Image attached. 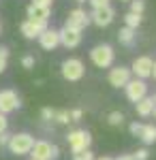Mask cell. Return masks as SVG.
Listing matches in <instances>:
<instances>
[{
	"instance_id": "277c9868",
	"label": "cell",
	"mask_w": 156,
	"mask_h": 160,
	"mask_svg": "<svg viewBox=\"0 0 156 160\" xmlns=\"http://www.w3.org/2000/svg\"><path fill=\"white\" fill-rule=\"evenodd\" d=\"M60 73H62V77H64L66 81L77 83V81L84 79L86 66H84V62L79 60V58H66V60L60 64Z\"/></svg>"
},
{
	"instance_id": "4fadbf2b",
	"label": "cell",
	"mask_w": 156,
	"mask_h": 160,
	"mask_svg": "<svg viewBox=\"0 0 156 160\" xmlns=\"http://www.w3.org/2000/svg\"><path fill=\"white\" fill-rule=\"evenodd\" d=\"M58 37H60V45H62V47H66V49H75V47L81 45L84 34H81L79 30H73V28L62 26L60 30H58Z\"/></svg>"
},
{
	"instance_id": "603a6c76",
	"label": "cell",
	"mask_w": 156,
	"mask_h": 160,
	"mask_svg": "<svg viewBox=\"0 0 156 160\" xmlns=\"http://www.w3.org/2000/svg\"><path fill=\"white\" fill-rule=\"evenodd\" d=\"M54 113H56V109H51V107H43V109H41V122H43V124L54 122Z\"/></svg>"
},
{
	"instance_id": "1f68e13d",
	"label": "cell",
	"mask_w": 156,
	"mask_h": 160,
	"mask_svg": "<svg viewBox=\"0 0 156 160\" xmlns=\"http://www.w3.org/2000/svg\"><path fill=\"white\" fill-rule=\"evenodd\" d=\"M7 128H9V120H7V115H4V113H0V132H2V130H7Z\"/></svg>"
},
{
	"instance_id": "e575fe53",
	"label": "cell",
	"mask_w": 156,
	"mask_h": 160,
	"mask_svg": "<svg viewBox=\"0 0 156 160\" xmlns=\"http://www.w3.org/2000/svg\"><path fill=\"white\" fill-rule=\"evenodd\" d=\"M152 77L156 79V60H154V66H152Z\"/></svg>"
},
{
	"instance_id": "2e32d148",
	"label": "cell",
	"mask_w": 156,
	"mask_h": 160,
	"mask_svg": "<svg viewBox=\"0 0 156 160\" xmlns=\"http://www.w3.org/2000/svg\"><path fill=\"white\" fill-rule=\"evenodd\" d=\"M135 109H137V115H139V118H150L156 109L152 96H143L139 102H135Z\"/></svg>"
},
{
	"instance_id": "7c38bea8",
	"label": "cell",
	"mask_w": 156,
	"mask_h": 160,
	"mask_svg": "<svg viewBox=\"0 0 156 160\" xmlns=\"http://www.w3.org/2000/svg\"><path fill=\"white\" fill-rule=\"evenodd\" d=\"M133 77L131 68L128 66H109L107 73V81L111 88H124L128 83V79Z\"/></svg>"
},
{
	"instance_id": "4316f807",
	"label": "cell",
	"mask_w": 156,
	"mask_h": 160,
	"mask_svg": "<svg viewBox=\"0 0 156 160\" xmlns=\"http://www.w3.org/2000/svg\"><path fill=\"white\" fill-rule=\"evenodd\" d=\"M141 126H143L141 122H131V126H128V132H131L133 137H139V132H141Z\"/></svg>"
},
{
	"instance_id": "d4e9b609",
	"label": "cell",
	"mask_w": 156,
	"mask_h": 160,
	"mask_svg": "<svg viewBox=\"0 0 156 160\" xmlns=\"http://www.w3.org/2000/svg\"><path fill=\"white\" fill-rule=\"evenodd\" d=\"M34 64H36V60H34V56H32V53L22 56V66H24L26 71H32V68H34Z\"/></svg>"
},
{
	"instance_id": "6da1fadb",
	"label": "cell",
	"mask_w": 156,
	"mask_h": 160,
	"mask_svg": "<svg viewBox=\"0 0 156 160\" xmlns=\"http://www.w3.org/2000/svg\"><path fill=\"white\" fill-rule=\"evenodd\" d=\"M113 60H116V51L109 43H98L90 49V62L96 68H109L113 66Z\"/></svg>"
},
{
	"instance_id": "44dd1931",
	"label": "cell",
	"mask_w": 156,
	"mask_h": 160,
	"mask_svg": "<svg viewBox=\"0 0 156 160\" xmlns=\"http://www.w3.org/2000/svg\"><path fill=\"white\" fill-rule=\"evenodd\" d=\"M107 124L109 126H122L124 124V113L122 111H111L107 115Z\"/></svg>"
},
{
	"instance_id": "ab89813d",
	"label": "cell",
	"mask_w": 156,
	"mask_h": 160,
	"mask_svg": "<svg viewBox=\"0 0 156 160\" xmlns=\"http://www.w3.org/2000/svg\"><path fill=\"white\" fill-rule=\"evenodd\" d=\"M120 2H131V0H120Z\"/></svg>"
},
{
	"instance_id": "3957f363",
	"label": "cell",
	"mask_w": 156,
	"mask_h": 160,
	"mask_svg": "<svg viewBox=\"0 0 156 160\" xmlns=\"http://www.w3.org/2000/svg\"><path fill=\"white\" fill-rule=\"evenodd\" d=\"M60 156V149L56 143H49L45 139H39L34 141V145L30 149V160H58Z\"/></svg>"
},
{
	"instance_id": "8992f818",
	"label": "cell",
	"mask_w": 156,
	"mask_h": 160,
	"mask_svg": "<svg viewBox=\"0 0 156 160\" xmlns=\"http://www.w3.org/2000/svg\"><path fill=\"white\" fill-rule=\"evenodd\" d=\"M26 19H30V22H34V24L49 26V19H51V7L30 2V7H28V11H26Z\"/></svg>"
},
{
	"instance_id": "d6a6232c",
	"label": "cell",
	"mask_w": 156,
	"mask_h": 160,
	"mask_svg": "<svg viewBox=\"0 0 156 160\" xmlns=\"http://www.w3.org/2000/svg\"><path fill=\"white\" fill-rule=\"evenodd\" d=\"M113 160H135V156L133 154H122V156H118V158H113Z\"/></svg>"
},
{
	"instance_id": "d6986e66",
	"label": "cell",
	"mask_w": 156,
	"mask_h": 160,
	"mask_svg": "<svg viewBox=\"0 0 156 160\" xmlns=\"http://www.w3.org/2000/svg\"><path fill=\"white\" fill-rule=\"evenodd\" d=\"M141 22H143V17H141V15H137V13H126V15H124V26H126V28H133V30H137V28H139V26H141Z\"/></svg>"
},
{
	"instance_id": "484cf974",
	"label": "cell",
	"mask_w": 156,
	"mask_h": 160,
	"mask_svg": "<svg viewBox=\"0 0 156 160\" xmlns=\"http://www.w3.org/2000/svg\"><path fill=\"white\" fill-rule=\"evenodd\" d=\"M73 160H94V154L90 149H81V152H73Z\"/></svg>"
},
{
	"instance_id": "5b68a950",
	"label": "cell",
	"mask_w": 156,
	"mask_h": 160,
	"mask_svg": "<svg viewBox=\"0 0 156 160\" xmlns=\"http://www.w3.org/2000/svg\"><path fill=\"white\" fill-rule=\"evenodd\" d=\"M66 143L71 152H81V149H90L92 145V135L86 130V128H75L66 135Z\"/></svg>"
},
{
	"instance_id": "60d3db41",
	"label": "cell",
	"mask_w": 156,
	"mask_h": 160,
	"mask_svg": "<svg viewBox=\"0 0 156 160\" xmlns=\"http://www.w3.org/2000/svg\"><path fill=\"white\" fill-rule=\"evenodd\" d=\"M0 32H2V24H0Z\"/></svg>"
},
{
	"instance_id": "f35d334b",
	"label": "cell",
	"mask_w": 156,
	"mask_h": 160,
	"mask_svg": "<svg viewBox=\"0 0 156 160\" xmlns=\"http://www.w3.org/2000/svg\"><path fill=\"white\" fill-rule=\"evenodd\" d=\"M152 115H154V120H156V109H154V113H152Z\"/></svg>"
},
{
	"instance_id": "7402d4cb",
	"label": "cell",
	"mask_w": 156,
	"mask_h": 160,
	"mask_svg": "<svg viewBox=\"0 0 156 160\" xmlns=\"http://www.w3.org/2000/svg\"><path fill=\"white\" fill-rule=\"evenodd\" d=\"M7 62H9V47H0V75L7 71Z\"/></svg>"
},
{
	"instance_id": "d590c367",
	"label": "cell",
	"mask_w": 156,
	"mask_h": 160,
	"mask_svg": "<svg viewBox=\"0 0 156 160\" xmlns=\"http://www.w3.org/2000/svg\"><path fill=\"white\" fill-rule=\"evenodd\" d=\"M94 160H113V158H109V156H101V158H94Z\"/></svg>"
},
{
	"instance_id": "ffe728a7",
	"label": "cell",
	"mask_w": 156,
	"mask_h": 160,
	"mask_svg": "<svg viewBox=\"0 0 156 160\" xmlns=\"http://www.w3.org/2000/svg\"><path fill=\"white\" fill-rule=\"evenodd\" d=\"M54 122L56 124H69L71 122V113H69V109H56V113H54Z\"/></svg>"
},
{
	"instance_id": "ba28073f",
	"label": "cell",
	"mask_w": 156,
	"mask_h": 160,
	"mask_svg": "<svg viewBox=\"0 0 156 160\" xmlns=\"http://www.w3.org/2000/svg\"><path fill=\"white\" fill-rule=\"evenodd\" d=\"M124 94L131 102H139V100L148 96V83L143 79H137V77H131L128 83L124 86Z\"/></svg>"
},
{
	"instance_id": "8fae6325",
	"label": "cell",
	"mask_w": 156,
	"mask_h": 160,
	"mask_svg": "<svg viewBox=\"0 0 156 160\" xmlns=\"http://www.w3.org/2000/svg\"><path fill=\"white\" fill-rule=\"evenodd\" d=\"M88 15H90V24L98 26V28H107L116 19V9L109 4V7H103V9H92Z\"/></svg>"
},
{
	"instance_id": "7a4b0ae2",
	"label": "cell",
	"mask_w": 156,
	"mask_h": 160,
	"mask_svg": "<svg viewBox=\"0 0 156 160\" xmlns=\"http://www.w3.org/2000/svg\"><path fill=\"white\" fill-rule=\"evenodd\" d=\"M34 141L36 139L30 132H15V135H11L7 148H9V152H11L13 156H24V154H30Z\"/></svg>"
},
{
	"instance_id": "f1b7e54d",
	"label": "cell",
	"mask_w": 156,
	"mask_h": 160,
	"mask_svg": "<svg viewBox=\"0 0 156 160\" xmlns=\"http://www.w3.org/2000/svg\"><path fill=\"white\" fill-rule=\"evenodd\" d=\"M133 156H135V160H148L150 158V152H148L145 148H141V149H137Z\"/></svg>"
},
{
	"instance_id": "9a60e30c",
	"label": "cell",
	"mask_w": 156,
	"mask_h": 160,
	"mask_svg": "<svg viewBox=\"0 0 156 160\" xmlns=\"http://www.w3.org/2000/svg\"><path fill=\"white\" fill-rule=\"evenodd\" d=\"M47 26L43 24H34V22H30V19H24L22 24H19V32L24 34V38H28V41H34L43 30H45Z\"/></svg>"
},
{
	"instance_id": "52a82bcc",
	"label": "cell",
	"mask_w": 156,
	"mask_h": 160,
	"mask_svg": "<svg viewBox=\"0 0 156 160\" xmlns=\"http://www.w3.org/2000/svg\"><path fill=\"white\" fill-rule=\"evenodd\" d=\"M152 66H154V60L150 58V56H139V58H135L133 64L128 66L131 68L133 77H137V79H150L152 77Z\"/></svg>"
},
{
	"instance_id": "cb8c5ba5",
	"label": "cell",
	"mask_w": 156,
	"mask_h": 160,
	"mask_svg": "<svg viewBox=\"0 0 156 160\" xmlns=\"http://www.w3.org/2000/svg\"><path fill=\"white\" fill-rule=\"evenodd\" d=\"M143 11H145V0H131V13L143 15Z\"/></svg>"
},
{
	"instance_id": "83f0119b",
	"label": "cell",
	"mask_w": 156,
	"mask_h": 160,
	"mask_svg": "<svg viewBox=\"0 0 156 160\" xmlns=\"http://www.w3.org/2000/svg\"><path fill=\"white\" fill-rule=\"evenodd\" d=\"M88 2H90L92 9H103V7H109L111 4V0H88Z\"/></svg>"
},
{
	"instance_id": "9c48e42d",
	"label": "cell",
	"mask_w": 156,
	"mask_h": 160,
	"mask_svg": "<svg viewBox=\"0 0 156 160\" xmlns=\"http://www.w3.org/2000/svg\"><path fill=\"white\" fill-rule=\"evenodd\" d=\"M22 107V98L15 90H0V113L9 115Z\"/></svg>"
},
{
	"instance_id": "f546056e",
	"label": "cell",
	"mask_w": 156,
	"mask_h": 160,
	"mask_svg": "<svg viewBox=\"0 0 156 160\" xmlns=\"http://www.w3.org/2000/svg\"><path fill=\"white\" fill-rule=\"evenodd\" d=\"M71 113V122H79L81 118H84V111L81 109H73V111H69Z\"/></svg>"
},
{
	"instance_id": "5bb4252c",
	"label": "cell",
	"mask_w": 156,
	"mask_h": 160,
	"mask_svg": "<svg viewBox=\"0 0 156 160\" xmlns=\"http://www.w3.org/2000/svg\"><path fill=\"white\" fill-rule=\"evenodd\" d=\"M36 41H39V45H41V49L45 51H54L58 45H60V37H58V30H54V28H45L39 37H36Z\"/></svg>"
},
{
	"instance_id": "836d02e7",
	"label": "cell",
	"mask_w": 156,
	"mask_h": 160,
	"mask_svg": "<svg viewBox=\"0 0 156 160\" xmlns=\"http://www.w3.org/2000/svg\"><path fill=\"white\" fill-rule=\"evenodd\" d=\"M32 2H36V4H47V7H51V2H54V0H32Z\"/></svg>"
},
{
	"instance_id": "74e56055",
	"label": "cell",
	"mask_w": 156,
	"mask_h": 160,
	"mask_svg": "<svg viewBox=\"0 0 156 160\" xmlns=\"http://www.w3.org/2000/svg\"><path fill=\"white\" fill-rule=\"evenodd\" d=\"M152 100H154V107H156V94H154V96H152Z\"/></svg>"
},
{
	"instance_id": "4dcf8cb0",
	"label": "cell",
	"mask_w": 156,
	"mask_h": 160,
	"mask_svg": "<svg viewBox=\"0 0 156 160\" xmlns=\"http://www.w3.org/2000/svg\"><path fill=\"white\" fill-rule=\"evenodd\" d=\"M9 139H11V132H9V130H2V132H0V148H2V145H7V143H9Z\"/></svg>"
},
{
	"instance_id": "e0dca14e",
	"label": "cell",
	"mask_w": 156,
	"mask_h": 160,
	"mask_svg": "<svg viewBox=\"0 0 156 160\" xmlns=\"http://www.w3.org/2000/svg\"><path fill=\"white\" fill-rule=\"evenodd\" d=\"M139 139L143 141V145H154L156 143V126L154 124H143L141 132H139Z\"/></svg>"
},
{
	"instance_id": "30bf717a",
	"label": "cell",
	"mask_w": 156,
	"mask_h": 160,
	"mask_svg": "<svg viewBox=\"0 0 156 160\" xmlns=\"http://www.w3.org/2000/svg\"><path fill=\"white\" fill-rule=\"evenodd\" d=\"M64 26H66V28H73V30H79V32H84L86 28L90 26V15H88V11H84V9H79V7H77V9L69 11Z\"/></svg>"
},
{
	"instance_id": "8d00e7d4",
	"label": "cell",
	"mask_w": 156,
	"mask_h": 160,
	"mask_svg": "<svg viewBox=\"0 0 156 160\" xmlns=\"http://www.w3.org/2000/svg\"><path fill=\"white\" fill-rule=\"evenodd\" d=\"M75 2H79V4H84V2H88V0H75Z\"/></svg>"
},
{
	"instance_id": "ac0fdd59",
	"label": "cell",
	"mask_w": 156,
	"mask_h": 160,
	"mask_svg": "<svg viewBox=\"0 0 156 160\" xmlns=\"http://www.w3.org/2000/svg\"><path fill=\"white\" fill-rule=\"evenodd\" d=\"M135 38H137V30H133V28H120V32H118V41H120L122 45H126V47H131L133 43H135Z\"/></svg>"
}]
</instances>
